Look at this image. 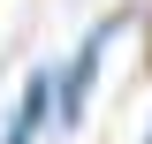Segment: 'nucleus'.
<instances>
[{"label": "nucleus", "instance_id": "2", "mask_svg": "<svg viewBox=\"0 0 152 144\" xmlns=\"http://www.w3.org/2000/svg\"><path fill=\"white\" fill-rule=\"evenodd\" d=\"M145 144H152V129H145Z\"/></svg>", "mask_w": 152, "mask_h": 144}, {"label": "nucleus", "instance_id": "1", "mask_svg": "<svg viewBox=\"0 0 152 144\" xmlns=\"http://www.w3.org/2000/svg\"><path fill=\"white\" fill-rule=\"evenodd\" d=\"M46 121H61V76L53 68H31V84H23V99H15V121H8L0 144H38Z\"/></svg>", "mask_w": 152, "mask_h": 144}]
</instances>
